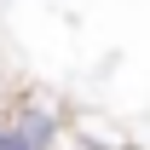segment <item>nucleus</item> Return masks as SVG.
I'll use <instances>...</instances> for the list:
<instances>
[{
  "mask_svg": "<svg viewBox=\"0 0 150 150\" xmlns=\"http://www.w3.org/2000/svg\"><path fill=\"white\" fill-rule=\"evenodd\" d=\"M0 115H6V93H0Z\"/></svg>",
  "mask_w": 150,
  "mask_h": 150,
  "instance_id": "nucleus-3",
  "label": "nucleus"
},
{
  "mask_svg": "<svg viewBox=\"0 0 150 150\" xmlns=\"http://www.w3.org/2000/svg\"><path fill=\"white\" fill-rule=\"evenodd\" d=\"M0 150H23L18 139H12V127H6V121H0Z\"/></svg>",
  "mask_w": 150,
  "mask_h": 150,
  "instance_id": "nucleus-2",
  "label": "nucleus"
},
{
  "mask_svg": "<svg viewBox=\"0 0 150 150\" xmlns=\"http://www.w3.org/2000/svg\"><path fill=\"white\" fill-rule=\"evenodd\" d=\"M0 121L12 127V139H18L23 150H52L58 139H64V127H69L64 104H58V98H40V93H23V98H12Z\"/></svg>",
  "mask_w": 150,
  "mask_h": 150,
  "instance_id": "nucleus-1",
  "label": "nucleus"
}]
</instances>
